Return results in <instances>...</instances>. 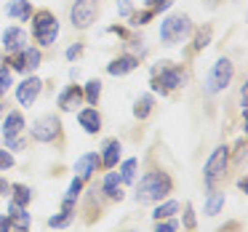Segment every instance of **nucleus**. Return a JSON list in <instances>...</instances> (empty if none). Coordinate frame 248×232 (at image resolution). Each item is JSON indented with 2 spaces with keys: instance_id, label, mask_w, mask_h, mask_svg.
<instances>
[{
  "instance_id": "1",
  "label": "nucleus",
  "mask_w": 248,
  "mask_h": 232,
  "mask_svg": "<svg viewBox=\"0 0 248 232\" xmlns=\"http://www.w3.org/2000/svg\"><path fill=\"white\" fill-rule=\"evenodd\" d=\"M173 182L168 173L163 171H150L144 179L139 182V192H136V198H139V203H150V200H160L166 198L168 192H171Z\"/></svg>"
},
{
  "instance_id": "2",
  "label": "nucleus",
  "mask_w": 248,
  "mask_h": 232,
  "mask_svg": "<svg viewBox=\"0 0 248 232\" xmlns=\"http://www.w3.org/2000/svg\"><path fill=\"white\" fill-rule=\"evenodd\" d=\"M189 30H192L189 16H184V14H171V16H166L163 24H160V40L166 46H173V43H179V40L187 38Z\"/></svg>"
},
{
  "instance_id": "3",
  "label": "nucleus",
  "mask_w": 248,
  "mask_h": 232,
  "mask_svg": "<svg viewBox=\"0 0 248 232\" xmlns=\"http://www.w3.org/2000/svg\"><path fill=\"white\" fill-rule=\"evenodd\" d=\"M32 35L40 46H54L56 35H59V22L51 11H38L32 19Z\"/></svg>"
},
{
  "instance_id": "4",
  "label": "nucleus",
  "mask_w": 248,
  "mask_h": 232,
  "mask_svg": "<svg viewBox=\"0 0 248 232\" xmlns=\"http://www.w3.org/2000/svg\"><path fill=\"white\" fill-rule=\"evenodd\" d=\"M232 75H235V67H232V62L224 59V56H221V59H216V64L211 67L208 77H205V91H208V93H219L221 88L230 86Z\"/></svg>"
},
{
  "instance_id": "5",
  "label": "nucleus",
  "mask_w": 248,
  "mask_h": 232,
  "mask_svg": "<svg viewBox=\"0 0 248 232\" xmlns=\"http://www.w3.org/2000/svg\"><path fill=\"white\" fill-rule=\"evenodd\" d=\"M227 163H230V150H227L224 144L221 147H216L214 150V155L208 157V163H205V187H214L216 182H219L221 176H224V171H227Z\"/></svg>"
},
{
  "instance_id": "6",
  "label": "nucleus",
  "mask_w": 248,
  "mask_h": 232,
  "mask_svg": "<svg viewBox=\"0 0 248 232\" xmlns=\"http://www.w3.org/2000/svg\"><path fill=\"white\" fill-rule=\"evenodd\" d=\"M99 16V3L96 0H75V6L70 11V19H72V27L78 30H86L96 22Z\"/></svg>"
},
{
  "instance_id": "7",
  "label": "nucleus",
  "mask_w": 248,
  "mask_h": 232,
  "mask_svg": "<svg viewBox=\"0 0 248 232\" xmlns=\"http://www.w3.org/2000/svg\"><path fill=\"white\" fill-rule=\"evenodd\" d=\"M59 131H62L59 118H54V115H43V118H38L32 123V139L35 141H54L56 136H59Z\"/></svg>"
},
{
  "instance_id": "8",
  "label": "nucleus",
  "mask_w": 248,
  "mask_h": 232,
  "mask_svg": "<svg viewBox=\"0 0 248 232\" xmlns=\"http://www.w3.org/2000/svg\"><path fill=\"white\" fill-rule=\"evenodd\" d=\"M182 83H184V72L179 70V67H166V70L160 72V77H155V80H152V88H155V91H160V93H166V91L179 88Z\"/></svg>"
},
{
  "instance_id": "9",
  "label": "nucleus",
  "mask_w": 248,
  "mask_h": 232,
  "mask_svg": "<svg viewBox=\"0 0 248 232\" xmlns=\"http://www.w3.org/2000/svg\"><path fill=\"white\" fill-rule=\"evenodd\" d=\"M40 62H43V54H40L38 48H22L19 54H14V70L32 72L40 67Z\"/></svg>"
},
{
  "instance_id": "10",
  "label": "nucleus",
  "mask_w": 248,
  "mask_h": 232,
  "mask_svg": "<svg viewBox=\"0 0 248 232\" xmlns=\"http://www.w3.org/2000/svg\"><path fill=\"white\" fill-rule=\"evenodd\" d=\"M40 86H43V83H40L38 77H27V80L16 88V99L24 104V107H30V104L40 96Z\"/></svg>"
},
{
  "instance_id": "11",
  "label": "nucleus",
  "mask_w": 248,
  "mask_h": 232,
  "mask_svg": "<svg viewBox=\"0 0 248 232\" xmlns=\"http://www.w3.org/2000/svg\"><path fill=\"white\" fill-rule=\"evenodd\" d=\"M78 120H80V125L88 131V134H96V131H102V115L96 112V107L80 109V112H78Z\"/></svg>"
},
{
  "instance_id": "12",
  "label": "nucleus",
  "mask_w": 248,
  "mask_h": 232,
  "mask_svg": "<svg viewBox=\"0 0 248 232\" xmlns=\"http://www.w3.org/2000/svg\"><path fill=\"white\" fill-rule=\"evenodd\" d=\"M136 67H139V59L131 54L120 56V59H115L112 64H107V72L109 75H128V72H134Z\"/></svg>"
},
{
  "instance_id": "13",
  "label": "nucleus",
  "mask_w": 248,
  "mask_h": 232,
  "mask_svg": "<svg viewBox=\"0 0 248 232\" xmlns=\"http://www.w3.org/2000/svg\"><path fill=\"white\" fill-rule=\"evenodd\" d=\"M3 46H6V51H11V54H19L22 48H27V46H24V32L19 27H8L6 32H3Z\"/></svg>"
},
{
  "instance_id": "14",
  "label": "nucleus",
  "mask_w": 248,
  "mask_h": 232,
  "mask_svg": "<svg viewBox=\"0 0 248 232\" xmlns=\"http://www.w3.org/2000/svg\"><path fill=\"white\" fill-rule=\"evenodd\" d=\"M6 14L16 22H27L32 16V6H30V0H11L6 6Z\"/></svg>"
},
{
  "instance_id": "15",
  "label": "nucleus",
  "mask_w": 248,
  "mask_h": 232,
  "mask_svg": "<svg viewBox=\"0 0 248 232\" xmlns=\"http://www.w3.org/2000/svg\"><path fill=\"white\" fill-rule=\"evenodd\" d=\"M80 102H83V88L80 86L64 88V93L59 96V107L62 109H75V107H80Z\"/></svg>"
},
{
  "instance_id": "16",
  "label": "nucleus",
  "mask_w": 248,
  "mask_h": 232,
  "mask_svg": "<svg viewBox=\"0 0 248 232\" xmlns=\"http://www.w3.org/2000/svg\"><path fill=\"white\" fill-rule=\"evenodd\" d=\"M96 166H99V157L93 155V152H88V155H83L80 160L75 163V171H78V179H83V182H86V179L91 176L93 171H96Z\"/></svg>"
},
{
  "instance_id": "17",
  "label": "nucleus",
  "mask_w": 248,
  "mask_h": 232,
  "mask_svg": "<svg viewBox=\"0 0 248 232\" xmlns=\"http://www.w3.org/2000/svg\"><path fill=\"white\" fill-rule=\"evenodd\" d=\"M120 141L118 139H109V141H104V155H102V163L107 168H115L118 166V160H120Z\"/></svg>"
},
{
  "instance_id": "18",
  "label": "nucleus",
  "mask_w": 248,
  "mask_h": 232,
  "mask_svg": "<svg viewBox=\"0 0 248 232\" xmlns=\"http://www.w3.org/2000/svg\"><path fill=\"white\" fill-rule=\"evenodd\" d=\"M22 128H24L22 112H11V115L6 118V123H3V136H6V139H14V136L22 134Z\"/></svg>"
},
{
  "instance_id": "19",
  "label": "nucleus",
  "mask_w": 248,
  "mask_h": 232,
  "mask_svg": "<svg viewBox=\"0 0 248 232\" xmlns=\"http://www.w3.org/2000/svg\"><path fill=\"white\" fill-rule=\"evenodd\" d=\"M120 184H123V182H120V173H115V171L107 173V179H104V192H107L112 200H120V198H123V192H120Z\"/></svg>"
},
{
  "instance_id": "20",
  "label": "nucleus",
  "mask_w": 248,
  "mask_h": 232,
  "mask_svg": "<svg viewBox=\"0 0 248 232\" xmlns=\"http://www.w3.org/2000/svg\"><path fill=\"white\" fill-rule=\"evenodd\" d=\"M8 221H11V224H16L19 230H27V227H30V214L22 208V205L11 203V219H8Z\"/></svg>"
},
{
  "instance_id": "21",
  "label": "nucleus",
  "mask_w": 248,
  "mask_h": 232,
  "mask_svg": "<svg viewBox=\"0 0 248 232\" xmlns=\"http://www.w3.org/2000/svg\"><path fill=\"white\" fill-rule=\"evenodd\" d=\"M99 96H102V83H99V80H88L86 88H83V99H86L88 104H96Z\"/></svg>"
},
{
  "instance_id": "22",
  "label": "nucleus",
  "mask_w": 248,
  "mask_h": 232,
  "mask_svg": "<svg viewBox=\"0 0 248 232\" xmlns=\"http://www.w3.org/2000/svg\"><path fill=\"white\" fill-rule=\"evenodd\" d=\"M11 192H14V200H11V203L22 205V208L30 203V200H32V192H30V189L24 187V184H14V187H11Z\"/></svg>"
},
{
  "instance_id": "23",
  "label": "nucleus",
  "mask_w": 248,
  "mask_h": 232,
  "mask_svg": "<svg viewBox=\"0 0 248 232\" xmlns=\"http://www.w3.org/2000/svg\"><path fill=\"white\" fill-rule=\"evenodd\" d=\"M152 104H155V102H152V96H139V102H136V107H134V115L139 120H144L147 115L152 112Z\"/></svg>"
},
{
  "instance_id": "24",
  "label": "nucleus",
  "mask_w": 248,
  "mask_h": 232,
  "mask_svg": "<svg viewBox=\"0 0 248 232\" xmlns=\"http://www.w3.org/2000/svg\"><path fill=\"white\" fill-rule=\"evenodd\" d=\"M176 211H179V203H176V200H171V203L157 205V208H155V214H152V216H155V219L160 221V219H171V216L176 214Z\"/></svg>"
},
{
  "instance_id": "25",
  "label": "nucleus",
  "mask_w": 248,
  "mask_h": 232,
  "mask_svg": "<svg viewBox=\"0 0 248 232\" xmlns=\"http://www.w3.org/2000/svg\"><path fill=\"white\" fill-rule=\"evenodd\" d=\"M208 43H211V27L198 30V35H195V43H192V51H203Z\"/></svg>"
},
{
  "instance_id": "26",
  "label": "nucleus",
  "mask_w": 248,
  "mask_h": 232,
  "mask_svg": "<svg viewBox=\"0 0 248 232\" xmlns=\"http://www.w3.org/2000/svg\"><path fill=\"white\" fill-rule=\"evenodd\" d=\"M136 176V160L131 157V160L123 163V168H120V182H134Z\"/></svg>"
},
{
  "instance_id": "27",
  "label": "nucleus",
  "mask_w": 248,
  "mask_h": 232,
  "mask_svg": "<svg viewBox=\"0 0 248 232\" xmlns=\"http://www.w3.org/2000/svg\"><path fill=\"white\" fill-rule=\"evenodd\" d=\"M72 219H75V214H72V211H62L59 216H51V219H48V224L59 230V227H67V224H70Z\"/></svg>"
},
{
  "instance_id": "28",
  "label": "nucleus",
  "mask_w": 248,
  "mask_h": 232,
  "mask_svg": "<svg viewBox=\"0 0 248 232\" xmlns=\"http://www.w3.org/2000/svg\"><path fill=\"white\" fill-rule=\"evenodd\" d=\"M221 205H224V192H216L214 198L208 200V205H205V214H208V216H216Z\"/></svg>"
},
{
  "instance_id": "29",
  "label": "nucleus",
  "mask_w": 248,
  "mask_h": 232,
  "mask_svg": "<svg viewBox=\"0 0 248 232\" xmlns=\"http://www.w3.org/2000/svg\"><path fill=\"white\" fill-rule=\"evenodd\" d=\"M171 3H173V0H147V8H150L152 14H157V11H166V8H171Z\"/></svg>"
},
{
  "instance_id": "30",
  "label": "nucleus",
  "mask_w": 248,
  "mask_h": 232,
  "mask_svg": "<svg viewBox=\"0 0 248 232\" xmlns=\"http://www.w3.org/2000/svg\"><path fill=\"white\" fill-rule=\"evenodd\" d=\"M80 187H83V179H72V184H70V189H67V198H64V200L75 203V198L80 195Z\"/></svg>"
},
{
  "instance_id": "31",
  "label": "nucleus",
  "mask_w": 248,
  "mask_h": 232,
  "mask_svg": "<svg viewBox=\"0 0 248 232\" xmlns=\"http://www.w3.org/2000/svg\"><path fill=\"white\" fill-rule=\"evenodd\" d=\"M11 86H14V83H11V72H8V70H0V93H6Z\"/></svg>"
},
{
  "instance_id": "32",
  "label": "nucleus",
  "mask_w": 248,
  "mask_h": 232,
  "mask_svg": "<svg viewBox=\"0 0 248 232\" xmlns=\"http://www.w3.org/2000/svg\"><path fill=\"white\" fill-rule=\"evenodd\" d=\"M176 227H179L176 219H171V221H157L155 232H176Z\"/></svg>"
},
{
  "instance_id": "33",
  "label": "nucleus",
  "mask_w": 248,
  "mask_h": 232,
  "mask_svg": "<svg viewBox=\"0 0 248 232\" xmlns=\"http://www.w3.org/2000/svg\"><path fill=\"white\" fill-rule=\"evenodd\" d=\"M118 14H120V16H125V19H128L131 14H134V6H131V0H118Z\"/></svg>"
},
{
  "instance_id": "34",
  "label": "nucleus",
  "mask_w": 248,
  "mask_h": 232,
  "mask_svg": "<svg viewBox=\"0 0 248 232\" xmlns=\"http://www.w3.org/2000/svg\"><path fill=\"white\" fill-rule=\"evenodd\" d=\"M11 166H14V157H11V152L0 150V171H6V168H11Z\"/></svg>"
},
{
  "instance_id": "35",
  "label": "nucleus",
  "mask_w": 248,
  "mask_h": 232,
  "mask_svg": "<svg viewBox=\"0 0 248 232\" xmlns=\"http://www.w3.org/2000/svg\"><path fill=\"white\" fill-rule=\"evenodd\" d=\"M80 54H83V46H72V48H67V59L70 62H75Z\"/></svg>"
},
{
  "instance_id": "36",
  "label": "nucleus",
  "mask_w": 248,
  "mask_h": 232,
  "mask_svg": "<svg viewBox=\"0 0 248 232\" xmlns=\"http://www.w3.org/2000/svg\"><path fill=\"white\" fill-rule=\"evenodd\" d=\"M6 144L11 147V150H22V147H24V139H19V136H14V139H6Z\"/></svg>"
},
{
  "instance_id": "37",
  "label": "nucleus",
  "mask_w": 248,
  "mask_h": 232,
  "mask_svg": "<svg viewBox=\"0 0 248 232\" xmlns=\"http://www.w3.org/2000/svg\"><path fill=\"white\" fill-rule=\"evenodd\" d=\"M184 224H187L189 230L195 227V214H192V208H187V211H184Z\"/></svg>"
},
{
  "instance_id": "38",
  "label": "nucleus",
  "mask_w": 248,
  "mask_h": 232,
  "mask_svg": "<svg viewBox=\"0 0 248 232\" xmlns=\"http://www.w3.org/2000/svg\"><path fill=\"white\" fill-rule=\"evenodd\" d=\"M8 224H11L8 216H0V232H8Z\"/></svg>"
},
{
  "instance_id": "39",
  "label": "nucleus",
  "mask_w": 248,
  "mask_h": 232,
  "mask_svg": "<svg viewBox=\"0 0 248 232\" xmlns=\"http://www.w3.org/2000/svg\"><path fill=\"white\" fill-rule=\"evenodd\" d=\"M3 192H8V184L3 182V179H0V195H3Z\"/></svg>"
},
{
  "instance_id": "40",
  "label": "nucleus",
  "mask_w": 248,
  "mask_h": 232,
  "mask_svg": "<svg viewBox=\"0 0 248 232\" xmlns=\"http://www.w3.org/2000/svg\"><path fill=\"white\" fill-rule=\"evenodd\" d=\"M3 107H6V104H3V102H0V115H3Z\"/></svg>"
},
{
  "instance_id": "41",
  "label": "nucleus",
  "mask_w": 248,
  "mask_h": 232,
  "mask_svg": "<svg viewBox=\"0 0 248 232\" xmlns=\"http://www.w3.org/2000/svg\"><path fill=\"white\" fill-rule=\"evenodd\" d=\"M19 232H27V230H19Z\"/></svg>"
}]
</instances>
